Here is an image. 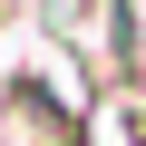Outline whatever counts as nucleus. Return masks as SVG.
Returning a JSON list of instances; mask_svg holds the SVG:
<instances>
[{
  "label": "nucleus",
  "mask_w": 146,
  "mask_h": 146,
  "mask_svg": "<svg viewBox=\"0 0 146 146\" xmlns=\"http://www.w3.org/2000/svg\"><path fill=\"white\" fill-rule=\"evenodd\" d=\"M39 10H49V29L68 39V58H78L107 98L136 78V58H146L136 49V0H39Z\"/></svg>",
  "instance_id": "f257e3e1"
}]
</instances>
